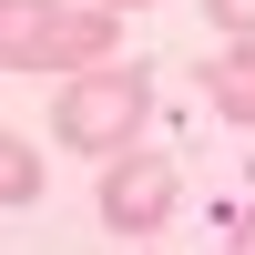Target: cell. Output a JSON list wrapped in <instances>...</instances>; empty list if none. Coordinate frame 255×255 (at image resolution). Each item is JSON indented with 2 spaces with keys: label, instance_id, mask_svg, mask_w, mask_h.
I'll use <instances>...</instances> for the list:
<instances>
[{
  "label": "cell",
  "instance_id": "277c9868",
  "mask_svg": "<svg viewBox=\"0 0 255 255\" xmlns=\"http://www.w3.org/2000/svg\"><path fill=\"white\" fill-rule=\"evenodd\" d=\"M204 102L225 123H255V31H225V51L204 61Z\"/></svg>",
  "mask_w": 255,
  "mask_h": 255
},
{
  "label": "cell",
  "instance_id": "9c48e42d",
  "mask_svg": "<svg viewBox=\"0 0 255 255\" xmlns=\"http://www.w3.org/2000/svg\"><path fill=\"white\" fill-rule=\"evenodd\" d=\"M113 10H143V0H113Z\"/></svg>",
  "mask_w": 255,
  "mask_h": 255
},
{
  "label": "cell",
  "instance_id": "8992f818",
  "mask_svg": "<svg viewBox=\"0 0 255 255\" xmlns=\"http://www.w3.org/2000/svg\"><path fill=\"white\" fill-rule=\"evenodd\" d=\"M51 10H61V0H0V61H10V51H20V41H31Z\"/></svg>",
  "mask_w": 255,
  "mask_h": 255
},
{
  "label": "cell",
  "instance_id": "ba28073f",
  "mask_svg": "<svg viewBox=\"0 0 255 255\" xmlns=\"http://www.w3.org/2000/svg\"><path fill=\"white\" fill-rule=\"evenodd\" d=\"M235 255H255V215H245V225H235Z\"/></svg>",
  "mask_w": 255,
  "mask_h": 255
},
{
  "label": "cell",
  "instance_id": "52a82bcc",
  "mask_svg": "<svg viewBox=\"0 0 255 255\" xmlns=\"http://www.w3.org/2000/svg\"><path fill=\"white\" fill-rule=\"evenodd\" d=\"M215 10V31H255V0H204Z\"/></svg>",
  "mask_w": 255,
  "mask_h": 255
},
{
  "label": "cell",
  "instance_id": "3957f363",
  "mask_svg": "<svg viewBox=\"0 0 255 255\" xmlns=\"http://www.w3.org/2000/svg\"><path fill=\"white\" fill-rule=\"evenodd\" d=\"M92 61H113V0L102 10H51L10 51V72H92Z\"/></svg>",
  "mask_w": 255,
  "mask_h": 255
},
{
  "label": "cell",
  "instance_id": "7a4b0ae2",
  "mask_svg": "<svg viewBox=\"0 0 255 255\" xmlns=\"http://www.w3.org/2000/svg\"><path fill=\"white\" fill-rule=\"evenodd\" d=\"M174 163L163 153H113L102 163V225H113V235H163V225H174Z\"/></svg>",
  "mask_w": 255,
  "mask_h": 255
},
{
  "label": "cell",
  "instance_id": "6da1fadb",
  "mask_svg": "<svg viewBox=\"0 0 255 255\" xmlns=\"http://www.w3.org/2000/svg\"><path fill=\"white\" fill-rule=\"evenodd\" d=\"M143 113H153V82H143V61H92V72H72V92L51 102V143H72V153H133Z\"/></svg>",
  "mask_w": 255,
  "mask_h": 255
},
{
  "label": "cell",
  "instance_id": "5b68a950",
  "mask_svg": "<svg viewBox=\"0 0 255 255\" xmlns=\"http://www.w3.org/2000/svg\"><path fill=\"white\" fill-rule=\"evenodd\" d=\"M0 204H41V153L20 133H0Z\"/></svg>",
  "mask_w": 255,
  "mask_h": 255
}]
</instances>
